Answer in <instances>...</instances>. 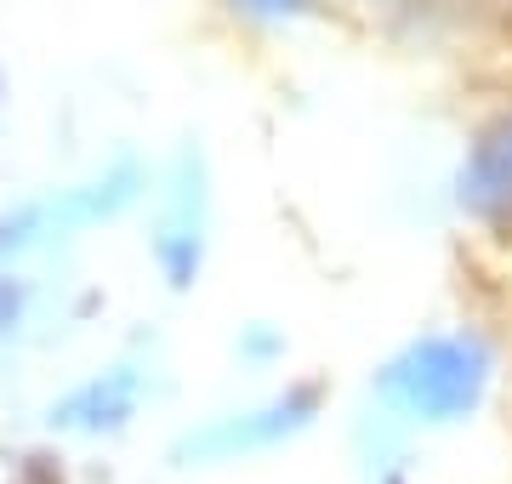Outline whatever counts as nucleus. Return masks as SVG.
<instances>
[{
	"mask_svg": "<svg viewBox=\"0 0 512 484\" xmlns=\"http://www.w3.org/2000/svg\"><path fill=\"white\" fill-rule=\"evenodd\" d=\"M490 371H495V354L484 336L433 331L387 359L382 376H376V393L387 399V410H399L421 428H450V422H467L484 405Z\"/></svg>",
	"mask_w": 512,
	"mask_h": 484,
	"instance_id": "1",
	"label": "nucleus"
},
{
	"mask_svg": "<svg viewBox=\"0 0 512 484\" xmlns=\"http://www.w3.org/2000/svg\"><path fill=\"white\" fill-rule=\"evenodd\" d=\"M137 194H143V166H137V160H114L109 171H97L86 183L57 188L46 200H29L23 211H12V217L0 223V257H6V251L46 245V240H63V234H80V228L114 223L120 211L137 205Z\"/></svg>",
	"mask_w": 512,
	"mask_h": 484,
	"instance_id": "2",
	"label": "nucleus"
},
{
	"mask_svg": "<svg viewBox=\"0 0 512 484\" xmlns=\"http://www.w3.org/2000/svg\"><path fill=\"white\" fill-rule=\"evenodd\" d=\"M313 416H319V388H291V393H279V399H268V405L228 410L217 422L183 433L171 456L183 467L239 462V456H256V450H274V445H285V439H296V433H308Z\"/></svg>",
	"mask_w": 512,
	"mask_h": 484,
	"instance_id": "3",
	"label": "nucleus"
},
{
	"mask_svg": "<svg viewBox=\"0 0 512 484\" xmlns=\"http://www.w3.org/2000/svg\"><path fill=\"white\" fill-rule=\"evenodd\" d=\"M205 223H211V194H205V160L200 149H183L171 166V188H165V211L154 228V262L171 291H188L200 280L205 262Z\"/></svg>",
	"mask_w": 512,
	"mask_h": 484,
	"instance_id": "4",
	"label": "nucleus"
},
{
	"mask_svg": "<svg viewBox=\"0 0 512 484\" xmlns=\"http://www.w3.org/2000/svg\"><path fill=\"white\" fill-rule=\"evenodd\" d=\"M143 393H148V382H143V371H137V365H109V371L74 382L63 399H52L46 422H52V433L103 439V433L131 428V416L143 410Z\"/></svg>",
	"mask_w": 512,
	"mask_h": 484,
	"instance_id": "5",
	"label": "nucleus"
},
{
	"mask_svg": "<svg viewBox=\"0 0 512 484\" xmlns=\"http://www.w3.org/2000/svg\"><path fill=\"white\" fill-rule=\"evenodd\" d=\"M456 188H461V205L473 211L478 223H490L495 234L512 240V114H501L473 143Z\"/></svg>",
	"mask_w": 512,
	"mask_h": 484,
	"instance_id": "6",
	"label": "nucleus"
},
{
	"mask_svg": "<svg viewBox=\"0 0 512 484\" xmlns=\"http://www.w3.org/2000/svg\"><path fill=\"white\" fill-rule=\"evenodd\" d=\"M313 0H234V12L239 18H251V23H291L302 18Z\"/></svg>",
	"mask_w": 512,
	"mask_h": 484,
	"instance_id": "7",
	"label": "nucleus"
},
{
	"mask_svg": "<svg viewBox=\"0 0 512 484\" xmlns=\"http://www.w3.org/2000/svg\"><path fill=\"white\" fill-rule=\"evenodd\" d=\"M382 484H399V479H382Z\"/></svg>",
	"mask_w": 512,
	"mask_h": 484,
	"instance_id": "8",
	"label": "nucleus"
}]
</instances>
